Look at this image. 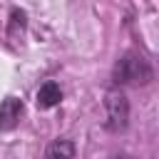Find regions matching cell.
<instances>
[{
	"label": "cell",
	"instance_id": "cell-5",
	"mask_svg": "<svg viewBox=\"0 0 159 159\" xmlns=\"http://www.w3.org/2000/svg\"><path fill=\"white\" fill-rule=\"evenodd\" d=\"M25 30H27V15H25V10L12 7L10 10V20H7V40H12V42L22 40Z\"/></svg>",
	"mask_w": 159,
	"mask_h": 159
},
{
	"label": "cell",
	"instance_id": "cell-4",
	"mask_svg": "<svg viewBox=\"0 0 159 159\" xmlns=\"http://www.w3.org/2000/svg\"><path fill=\"white\" fill-rule=\"evenodd\" d=\"M62 102V89L57 82H45L40 89H37V107L40 109H52Z\"/></svg>",
	"mask_w": 159,
	"mask_h": 159
},
{
	"label": "cell",
	"instance_id": "cell-3",
	"mask_svg": "<svg viewBox=\"0 0 159 159\" xmlns=\"http://www.w3.org/2000/svg\"><path fill=\"white\" fill-rule=\"evenodd\" d=\"M22 112H25L22 99H17V97L7 94V97L0 102V132H12V129L20 124Z\"/></svg>",
	"mask_w": 159,
	"mask_h": 159
},
{
	"label": "cell",
	"instance_id": "cell-1",
	"mask_svg": "<svg viewBox=\"0 0 159 159\" xmlns=\"http://www.w3.org/2000/svg\"><path fill=\"white\" fill-rule=\"evenodd\" d=\"M112 80L117 84H149L154 80V70H152V62L142 55V52H124L114 70H112Z\"/></svg>",
	"mask_w": 159,
	"mask_h": 159
},
{
	"label": "cell",
	"instance_id": "cell-6",
	"mask_svg": "<svg viewBox=\"0 0 159 159\" xmlns=\"http://www.w3.org/2000/svg\"><path fill=\"white\" fill-rule=\"evenodd\" d=\"M45 154H47L50 159H72V157L77 154V147H75L70 139H55V142L45 149Z\"/></svg>",
	"mask_w": 159,
	"mask_h": 159
},
{
	"label": "cell",
	"instance_id": "cell-2",
	"mask_svg": "<svg viewBox=\"0 0 159 159\" xmlns=\"http://www.w3.org/2000/svg\"><path fill=\"white\" fill-rule=\"evenodd\" d=\"M104 112H107V129L124 132L129 124V102L122 89H109L104 94Z\"/></svg>",
	"mask_w": 159,
	"mask_h": 159
}]
</instances>
